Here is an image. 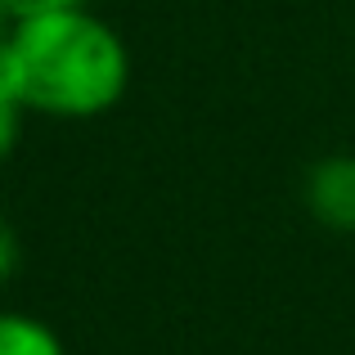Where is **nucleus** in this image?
<instances>
[{"label": "nucleus", "instance_id": "nucleus-1", "mask_svg": "<svg viewBox=\"0 0 355 355\" xmlns=\"http://www.w3.org/2000/svg\"><path fill=\"white\" fill-rule=\"evenodd\" d=\"M0 77L18 104L50 121H95L130 86V50L113 23L86 5L14 18Z\"/></svg>", "mask_w": 355, "mask_h": 355}, {"label": "nucleus", "instance_id": "nucleus-2", "mask_svg": "<svg viewBox=\"0 0 355 355\" xmlns=\"http://www.w3.org/2000/svg\"><path fill=\"white\" fill-rule=\"evenodd\" d=\"M306 211L333 234H355V153H329L306 171Z\"/></svg>", "mask_w": 355, "mask_h": 355}, {"label": "nucleus", "instance_id": "nucleus-3", "mask_svg": "<svg viewBox=\"0 0 355 355\" xmlns=\"http://www.w3.org/2000/svg\"><path fill=\"white\" fill-rule=\"evenodd\" d=\"M0 355H68V347L41 315L0 311Z\"/></svg>", "mask_w": 355, "mask_h": 355}, {"label": "nucleus", "instance_id": "nucleus-4", "mask_svg": "<svg viewBox=\"0 0 355 355\" xmlns=\"http://www.w3.org/2000/svg\"><path fill=\"white\" fill-rule=\"evenodd\" d=\"M23 117H27V108L18 104V95L9 90V81L0 77V162L14 153L18 135H23Z\"/></svg>", "mask_w": 355, "mask_h": 355}, {"label": "nucleus", "instance_id": "nucleus-5", "mask_svg": "<svg viewBox=\"0 0 355 355\" xmlns=\"http://www.w3.org/2000/svg\"><path fill=\"white\" fill-rule=\"evenodd\" d=\"M18 257H23V252H18V239H14V230H9L5 220H0V288H5L9 279H14V270H18Z\"/></svg>", "mask_w": 355, "mask_h": 355}, {"label": "nucleus", "instance_id": "nucleus-6", "mask_svg": "<svg viewBox=\"0 0 355 355\" xmlns=\"http://www.w3.org/2000/svg\"><path fill=\"white\" fill-rule=\"evenodd\" d=\"M86 5V0H5V9L14 18H32V14H50V9H72Z\"/></svg>", "mask_w": 355, "mask_h": 355}, {"label": "nucleus", "instance_id": "nucleus-7", "mask_svg": "<svg viewBox=\"0 0 355 355\" xmlns=\"http://www.w3.org/2000/svg\"><path fill=\"white\" fill-rule=\"evenodd\" d=\"M9 32H14V14H9L5 0H0V63H5V50H9Z\"/></svg>", "mask_w": 355, "mask_h": 355}]
</instances>
